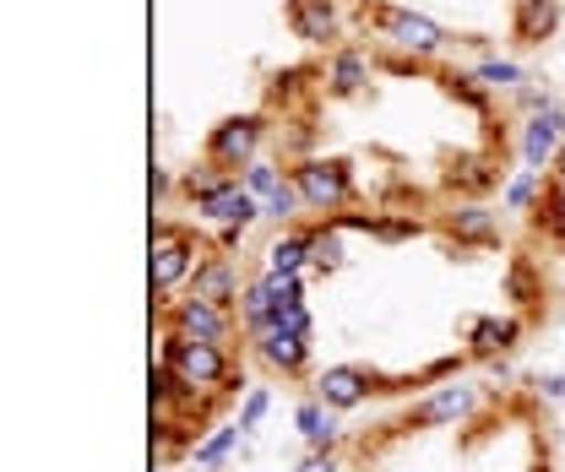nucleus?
<instances>
[{
    "label": "nucleus",
    "mask_w": 565,
    "mask_h": 472,
    "mask_svg": "<svg viewBox=\"0 0 565 472\" xmlns=\"http://www.w3.org/2000/svg\"><path fill=\"white\" fill-rule=\"evenodd\" d=\"M158 364L191 391V397H234L245 380L234 369V353L217 347V342H196L185 332H163V353Z\"/></svg>",
    "instance_id": "f257e3e1"
},
{
    "label": "nucleus",
    "mask_w": 565,
    "mask_h": 472,
    "mask_svg": "<svg viewBox=\"0 0 565 472\" xmlns=\"http://www.w3.org/2000/svg\"><path fill=\"white\" fill-rule=\"evenodd\" d=\"M207 256L212 250L191 234V228H180V223L158 217V223H152V261H147L152 299H158V304H174V293H180V288H191V277H196V267H202Z\"/></svg>",
    "instance_id": "f03ea898"
},
{
    "label": "nucleus",
    "mask_w": 565,
    "mask_h": 472,
    "mask_svg": "<svg viewBox=\"0 0 565 472\" xmlns=\"http://www.w3.org/2000/svg\"><path fill=\"white\" fill-rule=\"evenodd\" d=\"M294 185H299V196L310 212H321V217H338L343 206H353V169L343 158H299L294 169Z\"/></svg>",
    "instance_id": "7ed1b4c3"
},
{
    "label": "nucleus",
    "mask_w": 565,
    "mask_h": 472,
    "mask_svg": "<svg viewBox=\"0 0 565 472\" xmlns=\"http://www.w3.org/2000/svg\"><path fill=\"white\" fill-rule=\"evenodd\" d=\"M364 22L386 39V44H397L403 55H414V61H429L440 44H446V33H440V22H429L419 11H403V6H381V0H364Z\"/></svg>",
    "instance_id": "20e7f679"
},
{
    "label": "nucleus",
    "mask_w": 565,
    "mask_h": 472,
    "mask_svg": "<svg viewBox=\"0 0 565 472\" xmlns=\"http://www.w3.org/2000/svg\"><path fill=\"white\" fill-rule=\"evenodd\" d=\"M163 332H185V337L196 342H217V347H228L234 337H245V326H239V315L234 310H217L207 299H174V304H163Z\"/></svg>",
    "instance_id": "39448f33"
},
{
    "label": "nucleus",
    "mask_w": 565,
    "mask_h": 472,
    "mask_svg": "<svg viewBox=\"0 0 565 472\" xmlns=\"http://www.w3.org/2000/svg\"><path fill=\"white\" fill-rule=\"evenodd\" d=\"M262 141H267V120H262V115H228V120H217L207 136V163H217L223 174L250 169V163L262 158Z\"/></svg>",
    "instance_id": "423d86ee"
},
{
    "label": "nucleus",
    "mask_w": 565,
    "mask_h": 472,
    "mask_svg": "<svg viewBox=\"0 0 565 472\" xmlns=\"http://www.w3.org/2000/svg\"><path fill=\"white\" fill-rule=\"evenodd\" d=\"M479 407V386L468 380H446V386H429V397L408 407V429H446V423H462L468 412Z\"/></svg>",
    "instance_id": "0eeeda50"
},
{
    "label": "nucleus",
    "mask_w": 565,
    "mask_h": 472,
    "mask_svg": "<svg viewBox=\"0 0 565 472\" xmlns=\"http://www.w3.org/2000/svg\"><path fill=\"white\" fill-rule=\"evenodd\" d=\"M191 206H196L202 223H217V228H250V223L262 217V202L245 191V180H223L217 191L196 196Z\"/></svg>",
    "instance_id": "6e6552de"
},
{
    "label": "nucleus",
    "mask_w": 565,
    "mask_h": 472,
    "mask_svg": "<svg viewBox=\"0 0 565 472\" xmlns=\"http://www.w3.org/2000/svg\"><path fill=\"white\" fill-rule=\"evenodd\" d=\"M191 299H207L217 310H239V293H245V282H239V267H234V256H223V250H212L207 261L196 267L191 277V288H185Z\"/></svg>",
    "instance_id": "1a4fd4ad"
},
{
    "label": "nucleus",
    "mask_w": 565,
    "mask_h": 472,
    "mask_svg": "<svg viewBox=\"0 0 565 472\" xmlns=\"http://www.w3.org/2000/svg\"><path fill=\"white\" fill-rule=\"evenodd\" d=\"M288 28H294V39L327 50L343 39V11H338V0H288Z\"/></svg>",
    "instance_id": "9d476101"
},
{
    "label": "nucleus",
    "mask_w": 565,
    "mask_h": 472,
    "mask_svg": "<svg viewBox=\"0 0 565 472\" xmlns=\"http://www.w3.org/2000/svg\"><path fill=\"white\" fill-rule=\"evenodd\" d=\"M370 391H375V375L370 369H359V364H332V369H321L316 375V397L332 407V412H353V407L370 403Z\"/></svg>",
    "instance_id": "9b49d317"
},
{
    "label": "nucleus",
    "mask_w": 565,
    "mask_h": 472,
    "mask_svg": "<svg viewBox=\"0 0 565 472\" xmlns=\"http://www.w3.org/2000/svg\"><path fill=\"white\" fill-rule=\"evenodd\" d=\"M561 147H565V109L561 104L544 109V115H533V120L522 126V163H527V169H539V174H544V163L555 169Z\"/></svg>",
    "instance_id": "f8f14e48"
},
{
    "label": "nucleus",
    "mask_w": 565,
    "mask_h": 472,
    "mask_svg": "<svg viewBox=\"0 0 565 472\" xmlns=\"http://www.w3.org/2000/svg\"><path fill=\"white\" fill-rule=\"evenodd\" d=\"M522 342V321L516 315H473L468 321V353L473 358H500Z\"/></svg>",
    "instance_id": "ddd939ff"
},
{
    "label": "nucleus",
    "mask_w": 565,
    "mask_h": 472,
    "mask_svg": "<svg viewBox=\"0 0 565 472\" xmlns=\"http://www.w3.org/2000/svg\"><path fill=\"white\" fill-rule=\"evenodd\" d=\"M256 347V358L267 364V369H278V375H305V364H310V337H294V332H262V337L250 342Z\"/></svg>",
    "instance_id": "4468645a"
},
{
    "label": "nucleus",
    "mask_w": 565,
    "mask_h": 472,
    "mask_svg": "<svg viewBox=\"0 0 565 472\" xmlns=\"http://www.w3.org/2000/svg\"><path fill=\"white\" fill-rule=\"evenodd\" d=\"M370 71H375L370 66V55L353 50V44H343V50H332V61H327V71H321V82H327L332 98H353V93H364Z\"/></svg>",
    "instance_id": "2eb2a0df"
},
{
    "label": "nucleus",
    "mask_w": 565,
    "mask_h": 472,
    "mask_svg": "<svg viewBox=\"0 0 565 472\" xmlns=\"http://www.w3.org/2000/svg\"><path fill=\"white\" fill-rule=\"evenodd\" d=\"M446 234H451L457 245H494V239H500V217H494L490 206L462 202L446 212Z\"/></svg>",
    "instance_id": "dca6fc26"
},
{
    "label": "nucleus",
    "mask_w": 565,
    "mask_h": 472,
    "mask_svg": "<svg viewBox=\"0 0 565 472\" xmlns=\"http://www.w3.org/2000/svg\"><path fill=\"white\" fill-rule=\"evenodd\" d=\"M294 423H299V435H305V446H310V451H338V440H343L338 412L321 403V397H305V403L294 407Z\"/></svg>",
    "instance_id": "f3484780"
},
{
    "label": "nucleus",
    "mask_w": 565,
    "mask_h": 472,
    "mask_svg": "<svg viewBox=\"0 0 565 472\" xmlns=\"http://www.w3.org/2000/svg\"><path fill=\"white\" fill-rule=\"evenodd\" d=\"M239 326H245V337L256 342L262 332H273V321H278V299H273V288H267V271L262 277H250L245 282V293H239Z\"/></svg>",
    "instance_id": "a211bd4d"
},
{
    "label": "nucleus",
    "mask_w": 565,
    "mask_h": 472,
    "mask_svg": "<svg viewBox=\"0 0 565 472\" xmlns=\"http://www.w3.org/2000/svg\"><path fill=\"white\" fill-rule=\"evenodd\" d=\"M561 28V0H516L511 6V33L522 44H544Z\"/></svg>",
    "instance_id": "6ab92c4d"
},
{
    "label": "nucleus",
    "mask_w": 565,
    "mask_h": 472,
    "mask_svg": "<svg viewBox=\"0 0 565 472\" xmlns=\"http://www.w3.org/2000/svg\"><path fill=\"white\" fill-rule=\"evenodd\" d=\"M494 180H500V158H490V152H468V158H457V163H451V174H446V185H451V191H462V196L490 191Z\"/></svg>",
    "instance_id": "aec40b11"
},
{
    "label": "nucleus",
    "mask_w": 565,
    "mask_h": 472,
    "mask_svg": "<svg viewBox=\"0 0 565 472\" xmlns=\"http://www.w3.org/2000/svg\"><path fill=\"white\" fill-rule=\"evenodd\" d=\"M310 267V228H282L267 245V271H305Z\"/></svg>",
    "instance_id": "412c9836"
},
{
    "label": "nucleus",
    "mask_w": 565,
    "mask_h": 472,
    "mask_svg": "<svg viewBox=\"0 0 565 472\" xmlns=\"http://www.w3.org/2000/svg\"><path fill=\"white\" fill-rule=\"evenodd\" d=\"M239 423H217L207 440H191V468H202V472H217L223 462H228V451L239 446Z\"/></svg>",
    "instance_id": "4be33fe9"
},
{
    "label": "nucleus",
    "mask_w": 565,
    "mask_h": 472,
    "mask_svg": "<svg viewBox=\"0 0 565 472\" xmlns=\"http://www.w3.org/2000/svg\"><path fill=\"white\" fill-rule=\"evenodd\" d=\"M343 261H349L343 228H338V223H321V228H310V267H316V271H338Z\"/></svg>",
    "instance_id": "5701e85b"
},
{
    "label": "nucleus",
    "mask_w": 565,
    "mask_h": 472,
    "mask_svg": "<svg viewBox=\"0 0 565 472\" xmlns=\"http://www.w3.org/2000/svg\"><path fill=\"white\" fill-rule=\"evenodd\" d=\"M282 185H288V174H282V163H273V158H256V163L245 169V191H250L256 202H267V196H278Z\"/></svg>",
    "instance_id": "b1692460"
},
{
    "label": "nucleus",
    "mask_w": 565,
    "mask_h": 472,
    "mask_svg": "<svg viewBox=\"0 0 565 472\" xmlns=\"http://www.w3.org/2000/svg\"><path fill=\"white\" fill-rule=\"evenodd\" d=\"M533 202H544V174H539V169H522V174L505 185V212H527Z\"/></svg>",
    "instance_id": "393cba45"
},
{
    "label": "nucleus",
    "mask_w": 565,
    "mask_h": 472,
    "mask_svg": "<svg viewBox=\"0 0 565 472\" xmlns=\"http://www.w3.org/2000/svg\"><path fill=\"white\" fill-rule=\"evenodd\" d=\"M539 228L550 234V239H565V185H544V202H539Z\"/></svg>",
    "instance_id": "a878e982"
},
{
    "label": "nucleus",
    "mask_w": 565,
    "mask_h": 472,
    "mask_svg": "<svg viewBox=\"0 0 565 472\" xmlns=\"http://www.w3.org/2000/svg\"><path fill=\"white\" fill-rule=\"evenodd\" d=\"M473 76H479V82H484L490 93H505V87H522V82H527L516 61H484V66L473 71Z\"/></svg>",
    "instance_id": "bb28decb"
},
{
    "label": "nucleus",
    "mask_w": 565,
    "mask_h": 472,
    "mask_svg": "<svg viewBox=\"0 0 565 472\" xmlns=\"http://www.w3.org/2000/svg\"><path fill=\"white\" fill-rule=\"evenodd\" d=\"M267 407H273V397H267V386H250V391H245V403H239V418H234V423H239V429L250 435V429H256V423L267 418Z\"/></svg>",
    "instance_id": "cd10ccee"
},
{
    "label": "nucleus",
    "mask_w": 565,
    "mask_h": 472,
    "mask_svg": "<svg viewBox=\"0 0 565 472\" xmlns=\"http://www.w3.org/2000/svg\"><path fill=\"white\" fill-rule=\"evenodd\" d=\"M446 87H451L457 98H468L473 109H490V87H484L479 76H457V71H451V76H446Z\"/></svg>",
    "instance_id": "c85d7f7f"
},
{
    "label": "nucleus",
    "mask_w": 565,
    "mask_h": 472,
    "mask_svg": "<svg viewBox=\"0 0 565 472\" xmlns=\"http://www.w3.org/2000/svg\"><path fill=\"white\" fill-rule=\"evenodd\" d=\"M294 472H343V462H338V451H310Z\"/></svg>",
    "instance_id": "c756f323"
},
{
    "label": "nucleus",
    "mask_w": 565,
    "mask_h": 472,
    "mask_svg": "<svg viewBox=\"0 0 565 472\" xmlns=\"http://www.w3.org/2000/svg\"><path fill=\"white\" fill-rule=\"evenodd\" d=\"M522 109H533V115H544V109H555V98H550L544 87H522Z\"/></svg>",
    "instance_id": "7c9ffc66"
},
{
    "label": "nucleus",
    "mask_w": 565,
    "mask_h": 472,
    "mask_svg": "<svg viewBox=\"0 0 565 472\" xmlns=\"http://www.w3.org/2000/svg\"><path fill=\"white\" fill-rule=\"evenodd\" d=\"M539 397H550V403H565V375H544V380H539Z\"/></svg>",
    "instance_id": "2f4dec72"
},
{
    "label": "nucleus",
    "mask_w": 565,
    "mask_h": 472,
    "mask_svg": "<svg viewBox=\"0 0 565 472\" xmlns=\"http://www.w3.org/2000/svg\"><path fill=\"white\" fill-rule=\"evenodd\" d=\"M555 180L565 185V147H561V158H555Z\"/></svg>",
    "instance_id": "473e14b6"
}]
</instances>
